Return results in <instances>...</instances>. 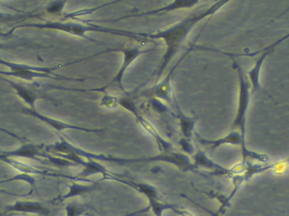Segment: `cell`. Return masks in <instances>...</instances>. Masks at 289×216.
<instances>
[{
	"mask_svg": "<svg viewBox=\"0 0 289 216\" xmlns=\"http://www.w3.org/2000/svg\"><path fill=\"white\" fill-rule=\"evenodd\" d=\"M233 67L237 71L239 78V100L238 107L236 112L235 118L233 119L232 129L239 131L242 136L243 140L245 141V133H246V117L248 113V106L250 102V85L247 79L245 77V73L243 71L241 66L238 62L233 59Z\"/></svg>",
	"mask_w": 289,
	"mask_h": 216,
	"instance_id": "3",
	"label": "cell"
},
{
	"mask_svg": "<svg viewBox=\"0 0 289 216\" xmlns=\"http://www.w3.org/2000/svg\"><path fill=\"white\" fill-rule=\"evenodd\" d=\"M175 208H177L176 204L161 202L158 200V198H150V199H148V205L145 208L136 211L135 213L129 214V215L124 216H136L137 215L147 213V212H151L155 216H164L163 215L166 210H173Z\"/></svg>",
	"mask_w": 289,
	"mask_h": 216,
	"instance_id": "12",
	"label": "cell"
},
{
	"mask_svg": "<svg viewBox=\"0 0 289 216\" xmlns=\"http://www.w3.org/2000/svg\"><path fill=\"white\" fill-rule=\"evenodd\" d=\"M189 52H190V49L183 55L182 58L179 60V62L173 66L172 69H170L169 73L162 81L157 82L153 87L147 89L142 92L141 95L142 97L156 98V99L166 101L167 103L173 105L174 95H173V88H172V78H173V74L175 72L177 68L179 67L180 63H182L183 60L185 59V58L189 54Z\"/></svg>",
	"mask_w": 289,
	"mask_h": 216,
	"instance_id": "5",
	"label": "cell"
},
{
	"mask_svg": "<svg viewBox=\"0 0 289 216\" xmlns=\"http://www.w3.org/2000/svg\"><path fill=\"white\" fill-rule=\"evenodd\" d=\"M68 146L70 149V151H72L80 157L85 159L113 163L120 166L136 165V164H142V163L165 162L172 164L182 172H191L192 173L195 169L194 165L188 155L175 151H171L168 153H161L160 155H157L154 157L127 159V158H120V157H113V156L103 155V154L91 153L88 151H83L82 149H79L74 146L73 144H69V142H68Z\"/></svg>",
	"mask_w": 289,
	"mask_h": 216,
	"instance_id": "2",
	"label": "cell"
},
{
	"mask_svg": "<svg viewBox=\"0 0 289 216\" xmlns=\"http://www.w3.org/2000/svg\"><path fill=\"white\" fill-rule=\"evenodd\" d=\"M0 130H2V131L5 132V133H7V134H10V135H12V134H10V132H8L7 130H3V129H0Z\"/></svg>",
	"mask_w": 289,
	"mask_h": 216,
	"instance_id": "26",
	"label": "cell"
},
{
	"mask_svg": "<svg viewBox=\"0 0 289 216\" xmlns=\"http://www.w3.org/2000/svg\"><path fill=\"white\" fill-rule=\"evenodd\" d=\"M100 103L102 107H106L108 109H116L120 106L119 98L107 94V92H105L103 97L101 99Z\"/></svg>",
	"mask_w": 289,
	"mask_h": 216,
	"instance_id": "18",
	"label": "cell"
},
{
	"mask_svg": "<svg viewBox=\"0 0 289 216\" xmlns=\"http://www.w3.org/2000/svg\"><path fill=\"white\" fill-rule=\"evenodd\" d=\"M98 183L86 185V186L74 183L72 186L69 187V193L64 195L63 197H61V200H65V199L76 197V196H79V195H86L90 192L95 191L96 189H98Z\"/></svg>",
	"mask_w": 289,
	"mask_h": 216,
	"instance_id": "15",
	"label": "cell"
},
{
	"mask_svg": "<svg viewBox=\"0 0 289 216\" xmlns=\"http://www.w3.org/2000/svg\"><path fill=\"white\" fill-rule=\"evenodd\" d=\"M65 210L66 216H82L87 214V209L83 204H79L76 202L69 203Z\"/></svg>",
	"mask_w": 289,
	"mask_h": 216,
	"instance_id": "17",
	"label": "cell"
},
{
	"mask_svg": "<svg viewBox=\"0 0 289 216\" xmlns=\"http://www.w3.org/2000/svg\"><path fill=\"white\" fill-rule=\"evenodd\" d=\"M7 81L10 83V85L16 91V94L18 95L20 98L25 101V103L28 104L29 106L31 107V109H35V103L37 100L44 98L42 97V95L40 94L38 91H33L28 87H25L19 83L12 82L11 80H7Z\"/></svg>",
	"mask_w": 289,
	"mask_h": 216,
	"instance_id": "13",
	"label": "cell"
},
{
	"mask_svg": "<svg viewBox=\"0 0 289 216\" xmlns=\"http://www.w3.org/2000/svg\"><path fill=\"white\" fill-rule=\"evenodd\" d=\"M9 17L8 16H5V15H3L2 13H0V21H3V20H5L8 19Z\"/></svg>",
	"mask_w": 289,
	"mask_h": 216,
	"instance_id": "23",
	"label": "cell"
},
{
	"mask_svg": "<svg viewBox=\"0 0 289 216\" xmlns=\"http://www.w3.org/2000/svg\"><path fill=\"white\" fill-rule=\"evenodd\" d=\"M116 51L122 53L123 55H124L122 65L120 66L119 71L117 72L116 75L113 77V79L111 80L110 83H108L107 85H105V86L102 88L88 89V90H87L88 92H90V91H95V92H103V93H105V92H106V89H107V87H109L110 85H117L118 87L120 88V90L124 92V94H128L129 92L126 91L124 87V85H123V79H124V76L126 70L128 69L129 66L131 65V64L135 62V60L138 59L139 57L142 56L143 54H147L149 52H151L152 49L142 50L141 48H138V47H132V48H129V47H124L123 49H118V48H117V49H113V50L108 49V50L103 51V52L98 53V54H106V53L116 52Z\"/></svg>",
	"mask_w": 289,
	"mask_h": 216,
	"instance_id": "4",
	"label": "cell"
},
{
	"mask_svg": "<svg viewBox=\"0 0 289 216\" xmlns=\"http://www.w3.org/2000/svg\"><path fill=\"white\" fill-rule=\"evenodd\" d=\"M173 106L175 110V116L179 120V129L182 135L181 138L192 140L195 133V124L198 121V117L196 115L194 116L186 115L179 107L175 96L173 97Z\"/></svg>",
	"mask_w": 289,
	"mask_h": 216,
	"instance_id": "8",
	"label": "cell"
},
{
	"mask_svg": "<svg viewBox=\"0 0 289 216\" xmlns=\"http://www.w3.org/2000/svg\"><path fill=\"white\" fill-rule=\"evenodd\" d=\"M67 1L68 0H55L47 5L46 10L51 15H61L65 4H66Z\"/></svg>",
	"mask_w": 289,
	"mask_h": 216,
	"instance_id": "19",
	"label": "cell"
},
{
	"mask_svg": "<svg viewBox=\"0 0 289 216\" xmlns=\"http://www.w3.org/2000/svg\"><path fill=\"white\" fill-rule=\"evenodd\" d=\"M0 47H1V45H0Z\"/></svg>",
	"mask_w": 289,
	"mask_h": 216,
	"instance_id": "27",
	"label": "cell"
},
{
	"mask_svg": "<svg viewBox=\"0 0 289 216\" xmlns=\"http://www.w3.org/2000/svg\"><path fill=\"white\" fill-rule=\"evenodd\" d=\"M104 180H112V181H116V182H122L124 184L129 186L130 188H134L136 191L141 193L142 195H144L147 197V199L150 198H158L159 193L157 190V188L148 184L146 182H135L129 179L120 178L119 176L113 173H108L107 175L103 177Z\"/></svg>",
	"mask_w": 289,
	"mask_h": 216,
	"instance_id": "10",
	"label": "cell"
},
{
	"mask_svg": "<svg viewBox=\"0 0 289 216\" xmlns=\"http://www.w3.org/2000/svg\"><path fill=\"white\" fill-rule=\"evenodd\" d=\"M7 212H24L38 214L43 216H49L50 211L38 202H16L14 205L5 208Z\"/></svg>",
	"mask_w": 289,
	"mask_h": 216,
	"instance_id": "11",
	"label": "cell"
},
{
	"mask_svg": "<svg viewBox=\"0 0 289 216\" xmlns=\"http://www.w3.org/2000/svg\"><path fill=\"white\" fill-rule=\"evenodd\" d=\"M230 1L232 0H218L206 10L190 14L186 18H184L182 20L170 26L169 28L165 29L155 33H142V37L146 38L147 40L148 39L164 40L166 44V52L164 53V56L162 58L160 63L157 66V69L154 72L152 73L151 78L147 79V81L145 83L142 84V86L148 83L149 80L154 76L157 77L156 78L157 83L159 82L165 69H167L170 62L174 59V57L176 56L179 48L189 37L192 30L195 28V25L206 18L213 16L217 11H219L223 6H225L227 3H229Z\"/></svg>",
	"mask_w": 289,
	"mask_h": 216,
	"instance_id": "1",
	"label": "cell"
},
{
	"mask_svg": "<svg viewBox=\"0 0 289 216\" xmlns=\"http://www.w3.org/2000/svg\"><path fill=\"white\" fill-rule=\"evenodd\" d=\"M120 1H122V0H116V1H114V2H112V3L110 2V3H105V4H103V5H102V8L108 6V5H112L113 3H118V2H120Z\"/></svg>",
	"mask_w": 289,
	"mask_h": 216,
	"instance_id": "22",
	"label": "cell"
},
{
	"mask_svg": "<svg viewBox=\"0 0 289 216\" xmlns=\"http://www.w3.org/2000/svg\"><path fill=\"white\" fill-rule=\"evenodd\" d=\"M271 50H263L261 57L256 60L255 66L250 69L247 75H248V79L251 84L252 92H257V91H263V88L261 87V83H260V75H261V67L264 63L267 57L270 54Z\"/></svg>",
	"mask_w": 289,
	"mask_h": 216,
	"instance_id": "14",
	"label": "cell"
},
{
	"mask_svg": "<svg viewBox=\"0 0 289 216\" xmlns=\"http://www.w3.org/2000/svg\"><path fill=\"white\" fill-rule=\"evenodd\" d=\"M173 211L179 216H195L194 214L187 210H179L178 208H175L173 209Z\"/></svg>",
	"mask_w": 289,
	"mask_h": 216,
	"instance_id": "21",
	"label": "cell"
},
{
	"mask_svg": "<svg viewBox=\"0 0 289 216\" xmlns=\"http://www.w3.org/2000/svg\"><path fill=\"white\" fill-rule=\"evenodd\" d=\"M191 141L186 139V138H180L179 140V144L180 148H181V150H182L183 153L192 157L195 153L196 148L194 147Z\"/></svg>",
	"mask_w": 289,
	"mask_h": 216,
	"instance_id": "20",
	"label": "cell"
},
{
	"mask_svg": "<svg viewBox=\"0 0 289 216\" xmlns=\"http://www.w3.org/2000/svg\"><path fill=\"white\" fill-rule=\"evenodd\" d=\"M289 6L288 7V8H287L286 10H284V11H283V12H282V14H281L280 16H277V19H278V18H280V17H282V16H284V15H285V14H287V13L289 12Z\"/></svg>",
	"mask_w": 289,
	"mask_h": 216,
	"instance_id": "24",
	"label": "cell"
},
{
	"mask_svg": "<svg viewBox=\"0 0 289 216\" xmlns=\"http://www.w3.org/2000/svg\"><path fill=\"white\" fill-rule=\"evenodd\" d=\"M135 118L136 122H138L142 129H144V131L146 132L147 134L151 135L152 138H154V140L156 141L161 153H168V152L174 151L173 144H171L168 141L166 140L159 134V132L157 131V129L155 128L153 124L149 122L147 119L144 118V117L140 115V114H138L137 116H135Z\"/></svg>",
	"mask_w": 289,
	"mask_h": 216,
	"instance_id": "9",
	"label": "cell"
},
{
	"mask_svg": "<svg viewBox=\"0 0 289 216\" xmlns=\"http://www.w3.org/2000/svg\"><path fill=\"white\" fill-rule=\"evenodd\" d=\"M201 0H173L172 3H170L167 5L157 9V10H150L146 12L140 13V14H133V15H128V16H122L120 18L113 20H99L98 22H116L120 21L123 20L129 19V18H134V17H143V16H160L164 15L166 13L173 12L176 10H190L192 8L198 4Z\"/></svg>",
	"mask_w": 289,
	"mask_h": 216,
	"instance_id": "7",
	"label": "cell"
},
{
	"mask_svg": "<svg viewBox=\"0 0 289 216\" xmlns=\"http://www.w3.org/2000/svg\"><path fill=\"white\" fill-rule=\"evenodd\" d=\"M289 38V35H287L286 37H284V38H282V39H281V40H279V41H278V42H275V44H276V45H278V44L281 43V42H282V41H284V40H286L287 38Z\"/></svg>",
	"mask_w": 289,
	"mask_h": 216,
	"instance_id": "25",
	"label": "cell"
},
{
	"mask_svg": "<svg viewBox=\"0 0 289 216\" xmlns=\"http://www.w3.org/2000/svg\"><path fill=\"white\" fill-rule=\"evenodd\" d=\"M119 105L123 108L127 110L129 113H132L135 117L137 116L139 114L137 107L134 102V100H132L129 92L128 94H124L123 97L119 98Z\"/></svg>",
	"mask_w": 289,
	"mask_h": 216,
	"instance_id": "16",
	"label": "cell"
},
{
	"mask_svg": "<svg viewBox=\"0 0 289 216\" xmlns=\"http://www.w3.org/2000/svg\"><path fill=\"white\" fill-rule=\"evenodd\" d=\"M0 64H3L10 68V71L4 72L0 71V75L13 76L16 78L22 79L26 80H32L35 78H57L52 76L53 70L56 69H47V68H38L32 66L20 64V63H10L0 59Z\"/></svg>",
	"mask_w": 289,
	"mask_h": 216,
	"instance_id": "6",
	"label": "cell"
}]
</instances>
